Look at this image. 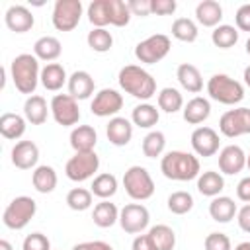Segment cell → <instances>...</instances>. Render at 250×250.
Wrapping results in <instances>:
<instances>
[{
	"label": "cell",
	"mask_w": 250,
	"mask_h": 250,
	"mask_svg": "<svg viewBox=\"0 0 250 250\" xmlns=\"http://www.w3.org/2000/svg\"><path fill=\"white\" fill-rule=\"evenodd\" d=\"M160 172L174 182H189L201 174L199 158L186 150H170L160 158Z\"/></svg>",
	"instance_id": "6da1fadb"
},
{
	"label": "cell",
	"mask_w": 250,
	"mask_h": 250,
	"mask_svg": "<svg viewBox=\"0 0 250 250\" xmlns=\"http://www.w3.org/2000/svg\"><path fill=\"white\" fill-rule=\"evenodd\" d=\"M10 76L20 94L33 96L37 84L41 82L39 59L31 53H21L14 57V61L10 62Z\"/></svg>",
	"instance_id": "7a4b0ae2"
},
{
	"label": "cell",
	"mask_w": 250,
	"mask_h": 250,
	"mask_svg": "<svg viewBox=\"0 0 250 250\" xmlns=\"http://www.w3.org/2000/svg\"><path fill=\"white\" fill-rule=\"evenodd\" d=\"M117 82L121 90L143 102L150 100L156 94V80L148 70H145L139 64H125L117 74Z\"/></svg>",
	"instance_id": "3957f363"
},
{
	"label": "cell",
	"mask_w": 250,
	"mask_h": 250,
	"mask_svg": "<svg viewBox=\"0 0 250 250\" xmlns=\"http://www.w3.org/2000/svg\"><path fill=\"white\" fill-rule=\"evenodd\" d=\"M207 94L211 100L219 102V104H225V105H236L244 100V86L230 78L229 74H213L209 80H207Z\"/></svg>",
	"instance_id": "277c9868"
},
{
	"label": "cell",
	"mask_w": 250,
	"mask_h": 250,
	"mask_svg": "<svg viewBox=\"0 0 250 250\" xmlns=\"http://www.w3.org/2000/svg\"><path fill=\"white\" fill-rule=\"evenodd\" d=\"M35 213H37L35 199L29 195H18L6 205L2 223L12 230H21L29 225V221L35 217Z\"/></svg>",
	"instance_id": "5b68a950"
},
{
	"label": "cell",
	"mask_w": 250,
	"mask_h": 250,
	"mask_svg": "<svg viewBox=\"0 0 250 250\" xmlns=\"http://www.w3.org/2000/svg\"><path fill=\"white\" fill-rule=\"evenodd\" d=\"M123 188H125L127 195L135 201H145V199L152 197V193H154V182H152L148 170L145 166H139V164L125 170Z\"/></svg>",
	"instance_id": "8992f818"
},
{
	"label": "cell",
	"mask_w": 250,
	"mask_h": 250,
	"mask_svg": "<svg viewBox=\"0 0 250 250\" xmlns=\"http://www.w3.org/2000/svg\"><path fill=\"white\" fill-rule=\"evenodd\" d=\"M170 37L164 33H154L143 41L137 43L135 47V57L137 61L145 62V64H156L160 62L168 53H170Z\"/></svg>",
	"instance_id": "52a82bcc"
},
{
	"label": "cell",
	"mask_w": 250,
	"mask_h": 250,
	"mask_svg": "<svg viewBox=\"0 0 250 250\" xmlns=\"http://www.w3.org/2000/svg\"><path fill=\"white\" fill-rule=\"evenodd\" d=\"M98 168H100V156L96 154V150L74 152V156L66 160L64 174L72 182H86L98 172Z\"/></svg>",
	"instance_id": "ba28073f"
},
{
	"label": "cell",
	"mask_w": 250,
	"mask_h": 250,
	"mask_svg": "<svg viewBox=\"0 0 250 250\" xmlns=\"http://www.w3.org/2000/svg\"><path fill=\"white\" fill-rule=\"evenodd\" d=\"M82 2L80 0H57L53 6L51 21L59 31H72L82 18Z\"/></svg>",
	"instance_id": "9c48e42d"
},
{
	"label": "cell",
	"mask_w": 250,
	"mask_h": 250,
	"mask_svg": "<svg viewBox=\"0 0 250 250\" xmlns=\"http://www.w3.org/2000/svg\"><path fill=\"white\" fill-rule=\"evenodd\" d=\"M219 131L229 139L250 135V107H234L225 111L219 119Z\"/></svg>",
	"instance_id": "30bf717a"
},
{
	"label": "cell",
	"mask_w": 250,
	"mask_h": 250,
	"mask_svg": "<svg viewBox=\"0 0 250 250\" xmlns=\"http://www.w3.org/2000/svg\"><path fill=\"white\" fill-rule=\"evenodd\" d=\"M51 113L53 119L62 127H72L80 121V107L78 100H74L70 94H55L51 100Z\"/></svg>",
	"instance_id": "8fae6325"
},
{
	"label": "cell",
	"mask_w": 250,
	"mask_h": 250,
	"mask_svg": "<svg viewBox=\"0 0 250 250\" xmlns=\"http://www.w3.org/2000/svg\"><path fill=\"white\" fill-rule=\"evenodd\" d=\"M150 223V213L143 203H127L119 211V225L127 234H141Z\"/></svg>",
	"instance_id": "7c38bea8"
},
{
	"label": "cell",
	"mask_w": 250,
	"mask_h": 250,
	"mask_svg": "<svg viewBox=\"0 0 250 250\" xmlns=\"http://www.w3.org/2000/svg\"><path fill=\"white\" fill-rule=\"evenodd\" d=\"M121 107H123V96L113 88H102L90 104V111L98 117H115Z\"/></svg>",
	"instance_id": "4fadbf2b"
},
{
	"label": "cell",
	"mask_w": 250,
	"mask_h": 250,
	"mask_svg": "<svg viewBox=\"0 0 250 250\" xmlns=\"http://www.w3.org/2000/svg\"><path fill=\"white\" fill-rule=\"evenodd\" d=\"M189 143H191V148L197 156H203V158H209V156H215L219 152V133L213 129V127H195L191 137H189Z\"/></svg>",
	"instance_id": "5bb4252c"
},
{
	"label": "cell",
	"mask_w": 250,
	"mask_h": 250,
	"mask_svg": "<svg viewBox=\"0 0 250 250\" xmlns=\"http://www.w3.org/2000/svg\"><path fill=\"white\" fill-rule=\"evenodd\" d=\"M246 168V152L238 145H229L219 152V170L221 174L234 176Z\"/></svg>",
	"instance_id": "9a60e30c"
},
{
	"label": "cell",
	"mask_w": 250,
	"mask_h": 250,
	"mask_svg": "<svg viewBox=\"0 0 250 250\" xmlns=\"http://www.w3.org/2000/svg\"><path fill=\"white\" fill-rule=\"evenodd\" d=\"M12 164L20 170H31L37 168V160H39V146L33 141H18L12 146Z\"/></svg>",
	"instance_id": "2e32d148"
},
{
	"label": "cell",
	"mask_w": 250,
	"mask_h": 250,
	"mask_svg": "<svg viewBox=\"0 0 250 250\" xmlns=\"http://www.w3.org/2000/svg\"><path fill=\"white\" fill-rule=\"evenodd\" d=\"M4 21H6V27L14 33H25L35 25V18H33L31 10L21 4L10 6L4 14Z\"/></svg>",
	"instance_id": "e0dca14e"
},
{
	"label": "cell",
	"mask_w": 250,
	"mask_h": 250,
	"mask_svg": "<svg viewBox=\"0 0 250 250\" xmlns=\"http://www.w3.org/2000/svg\"><path fill=\"white\" fill-rule=\"evenodd\" d=\"M68 94L74 98V100H88L92 94H94V78L90 72L86 70H74L70 76H68Z\"/></svg>",
	"instance_id": "ac0fdd59"
},
{
	"label": "cell",
	"mask_w": 250,
	"mask_h": 250,
	"mask_svg": "<svg viewBox=\"0 0 250 250\" xmlns=\"http://www.w3.org/2000/svg\"><path fill=\"white\" fill-rule=\"evenodd\" d=\"M105 135H107V141L115 146H125L129 145V141L133 139V125L129 119L125 117H111L107 127H105Z\"/></svg>",
	"instance_id": "d6986e66"
},
{
	"label": "cell",
	"mask_w": 250,
	"mask_h": 250,
	"mask_svg": "<svg viewBox=\"0 0 250 250\" xmlns=\"http://www.w3.org/2000/svg\"><path fill=\"white\" fill-rule=\"evenodd\" d=\"M49 111H51V105H47L43 96L33 94V96H27V100L23 102V117L31 125H43L47 121Z\"/></svg>",
	"instance_id": "ffe728a7"
},
{
	"label": "cell",
	"mask_w": 250,
	"mask_h": 250,
	"mask_svg": "<svg viewBox=\"0 0 250 250\" xmlns=\"http://www.w3.org/2000/svg\"><path fill=\"white\" fill-rule=\"evenodd\" d=\"M182 115H184V121H186V123H189V125H199V123H203V121L211 115V104H209L207 98L195 96V98H191V100L184 105Z\"/></svg>",
	"instance_id": "44dd1931"
},
{
	"label": "cell",
	"mask_w": 250,
	"mask_h": 250,
	"mask_svg": "<svg viewBox=\"0 0 250 250\" xmlns=\"http://www.w3.org/2000/svg\"><path fill=\"white\" fill-rule=\"evenodd\" d=\"M195 20L203 27H217L223 20V6L217 0H201L195 6Z\"/></svg>",
	"instance_id": "7402d4cb"
},
{
	"label": "cell",
	"mask_w": 250,
	"mask_h": 250,
	"mask_svg": "<svg viewBox=\"0 0 250 250\" xmlns=\"http://www.w3.org/2000/svg\"><path fill=\"white\" fill-rule=\"evenodd\" d=\"M98 143V133L92 125H76L70 131V146L74 152H90Z\"/></svg>",
	"instance_id": "603a6c76"
},
{
	"label": "cell",
	"mask_w": 250,
	"mask_h": 250,
	"mask_svg": "<svg viewBox=\"0 0 250 250\" xmlns=\"http://www.w3.org/2000/svg\"><path fill=\"white\" fill-rule=\"evenodd\" d=\"M176 78H178L180 86L184 90H188L189 94H199L203 90V78H201V72L195 64L182 62L176 70Z\"/></svg>",
	"instance_id": "cb8c5ba5"
},
{
	"label": "cell",
	"mask_w": 250,
	"mask_h": 250,
	"mask_svg": "<svg viewBox=\"0 0 250 250\" xmlns=\"http://www.w3.org/2000/svg\"><path fill=\"white\" fill-rule=\"evenodd\" d=\"M236 213H238V209H236V203L232 197L217 195L209 203V215L217 223H230Z\"/></svg>",
	"instance_id": "d4e9b609"
},
{
	"label": "cell",
	"mask_w": 250,
	"mask_h": 250,
	"mask_svg": "<svg viewBox=\"0 0 250 250\" xmlns=\"http://www.w3.org/2000/svg\"><path fill=\"white\" fill-rule=\"evenodd\" d=\"M68 82V76H66V70L62 64L59 62H49L41 68V84L45 90L49 92H59L64 84Z\"/></svg>",
	"instance_id": "484cf974"
},
{
	"label": "cell",
	"mask_w": 250,
	"mask_h": 250,
	"mask_svg": "<svg viewBox=\"0 0 250 250\" xmlns=\"http://www.w3.org/2000/svg\"><path fill=\"white\" fill-rule=\"evenodd\" d=\"M25 123L27 119L23 115L6 111L0 115V135L8 141H18L25 133Z\"/></svg>",
	"instance_id": "4316f807"
},
{
	"label": "cell",
	"mask_w": 250,
	"mask_h": 250,
	"mask_svg": "<svg viewBox=\"0 0 250 250\" xmlns=\"http://www.w3.org/2000/svg\"><path fill=\"white\" fill-rule=\"evenodd\" d=\"M92 221L100 229L113 227L115 223H119V209H117V205L111 203L109 199H102L100 203H96V207L92 211Z\"/></svg>",
	"instance_id": "83f0119b"
},
{
	"label": "cell",
	"mask_w": 250,
	"mask_h": 250,
	"mask_svg": "<svg viewBox=\"0 0 250 250\" xmlns=\"http://www.w3.org/2000/svg\"><path fill=\"white\" fill-rule=\"evenodd\" d=\"M61 53H62V45L53 35H43V37H39L33 43V55L39 61H47V64L53 62V61H57L61 57Z\"/></svg>",
	"instance_id": "f1b7e54d"
},
{
	"label": "cell",
	"mask_w": 250,
	"mask_h": 250,
	"mask_svg": "<svg viewBox=\"0 0 250 250\" xmlns=\"http://www.w3.org/2000/svg\"><path fill=\"white\" fill-rule=\"evenodd\" d=\"M225 189V178L221 172L207 170L197 176V191L205 197H217Z\"/></svg>",
	"instance_id": "f546056e"
},
{
	"label": "cell",
	"mask_w": 250,
	"mask_h": 250,
	"mask_svg": "<svg viewBox=\"0 0 250 250\" xmlns=\"http://www.w3.org/2000/svg\"><path fill=\"white\" fill-rule=\"evenodd\" d=\"M57 182H59V178H57L55 168L47 166V164L37 166L31 174V184L39 193H51L57 188Z\"/></svg>",
	"instance_id": "4dcf8cb0"
},
{
	"label": "cell",
	"mask_w": 250,
	"mask_h": 250,
	"mask_svg": "<svg viewBox=\"0 0 250 250\" xmlns=\"http://www.w3.org/2000/svg\"><path fill=\"white\" fill-rule=\"evenodd\" d=\"M158 119H160V113H158L156 105H152V104H148V102H143V104L135 105L133 111H131V121H133V125H137V127H141V129H150V127H154V125L158 123Z\"/></svg>",
	"instance_id": "1f68e13d"
},
{
	"label": "cell",
	"mask_w": 250,
	"mask_h": 250,
	"mask_svg": "<svg viewBox=\"0 0 250 250\" xmlns=\"http://www.w3.org/2000/svg\"><path fill=\"white\" fill-rule=\"evenodd\" d=\"M86 14H88V21L94 27H105V25L111 23V4H109V0L90 2Z\"/></svg>",
	"instance_id": "d6a6232c"
},
{
	"label": "cell",
	"mask_w": 250,
	"mask_h": 250,
	"mask_svg": "<svg viewBox=\"0 0 250 250\" xmlns=\"http://www.w3.org/2000/svg\"><path fill=\"white\" fill-rule=\"evenodd\" d=\"M156 250H174L176 246V232L168 225H154L146 232Z\"/></svg>",
	"instance_id": "836d02e7"
},
{
	"label": "cell",
	"mask_w": 250,
	"mask_h": 250,
	"mask_svg": "<svg viewBox=\"0 0 250 250\" xmlns=\"http://www.w3.org/2000/svg\"><path fill=\"white\" fill-rule=\"evenodd\" d=\"M90 191H92L96 197H100V199H109V197H113L115 191H117V178H115L113 174H109V172L98 174V176L94 178V182H92Z\"/></svg>",
	"instance_id": "e575fe53"
},
{
	"label": "cell",
	"mask_w": 250,
	"mask_h": 250,
	"mask_svg": "<svg viewBox=\"0 0 250 250\" xmlns=\"http://www.w3.org/2000/svg\"><path fill=\"white\" fill-rule=\"evenodd\" d=\"M211 41L215 47L219 49H230L238 43V29L234 25H229V23H221L213 29L211 33Z\"/></svg>",
	"instance_id": "d590c367"
},
{
	"label": "cell",
	"mask_w": 250,
	"mask_h": 250,
	"mask_svg": "<svg viewBox=\"0 0 250 250\" xmlns=\"http://www.w3.org/2000/svg\"><path fill=\"white\" fill-rule=\"evenodd\" d=\"M156 100H158V109H162L166 113H176V111L184 109V98H182L180 90H176V88H170V86L162 88L158 92Z\"/></svg>",
	"instance_id": "8d00e7d4"
},
{
	"label": "cell",
	"mask_w": 250,
	"mask_h": 250,
	"mask_svg": "<svg viewBox=\"0 0 250 250\" xmlns=\"http://www.w3.org/2000/svg\"><path fill=\"white\" fill-rule=\"evenodd\" d=\"M172 35L182 43H193L197 39V35H199L197 23L193 20H189V18H178L172 23Z\"/></svg>",
	"instance_id": "74e56055"
},
{
	"label": "cell",
	"mask_w": 250,
	"mask_h": 250,
	"mask_svg": "<svg viewBox=\"0 0 250 250\" xmlns=\"http://www.w3.org/2000/svg\"><path fill=\"white\" fill-rule=\"evenodd\" d=\"M141 148H143V154L146 158L160 156L164 152V148H166V137H164V133L162 131H150V133H146L145 139H143Z\"/></svg>",
	"instance_id": "f35d334b"
},
{
	"label": "cell",
	"mask_w": 250,
	"mask_h": 250,
	"mask_svg": "<svg viewBox=\"0 0 250 250\" xmlns=\"http://www.w3.org/2000/svg\"><path fill=\"white\" fill-rule=\"evenodd\" d=\"M88 47L96 53H107L113 47V37L105 27H94L92 31H88Z\"/></svg>",
	"instance_id": "ab89813d"
},
{
	"label": "cell",
	"mask_w": 250,
	"mask_h": 250,
	"mask_svg": "<svg viewBox=\"0 0 250 250\" xmlns=\"http://www.w3.org/2000/svg\"><path fill=\"white\" fill-rule=\"evenodd\" d=\"M168 211L174 213V215H186L193 209V195L189 191H174L168 195Z\"/></svg>",
	"instance_id": "60d3db41"
},
{
	"label": "cell",
	"mask_w": 250,
	"mask_h": 250,
	"mask_svg": "<svg viewBox=\"0 0 250 250\" xmlns=\"http://www.w3.org/2000/svg\"><path fill=\"white\" fill-rule=\"evenodd\" d=\"M92 197L94 193L86 188H72L68 193H66V205L72 209V211H86L92 207Z\"/></svg>",
	"instance_id": "b9f144b4"
},
{
	"label": "cell",
	"mask_w": 250,
	"mask_h": 250,
	"mask_svg": "<svg viewBox=\"0 0 250 250\" xmlns=\"http://www.w3.org/2000/svg\"><path fill=\"white\" fill-rule=\"evenodd\" d=\"M111 4V25L115 27H125L131 21V10L125 0H109Z\"/></svg>",
	"instance_id": "7bdbcfd3"
},
{
	"label": "cell",
	"mask_w": 250,
	"mask_h": 250,
	"mask_svg": "<svg viewBox=\"0 0 250 250\" xmlns=\"http://www.w3.org/2000/svg\"><path fill=\"white\" fill-rule=\"evenodd\" d=\"M205 250H232L230 238L225 232H209L203 240Z\"/></svg>",
	"instance_id": "ee69618b"
},
{
	"label": "cell",
	"mask_w": 250,
	"mask_h": 250,
	"mask_svg": "<svg viewBox=\"0 0 250 250\" xmlns=\"http://www.w3.org/2000/svg\"><path fill=\"white\" fill-rule=\"evenodd\" d=\"M21 250H51V242L43 232H31L23 238Z\"/></svg>",
	"instance_id": "f6af8a7d"
},
{
	"label": "cell",
	"mask_w": 250,
	"mask_h": 250,
	"mask_svg": "<svg viewBox=\"0 0 250 250\" xmlns=\"http://www.w3.org/2000/svg\"><path fill=\"white\" fill-rule=\"evenodd\" d=\"M150 8H152V14L156 16H170L176 12L178 4L176 0H150Z\"/></svg>",
	"instance_id": "bcb514c9"
},
{
	"label": "cell",
	"mask_w": 250,
	"mask_h": 250,
	"mask_svg": "<svg viewBox=\"0 0 250 250\" xmlns=\"http://www.w3.org/2000/svg\"><path fill=\"white\" fill-rule=\"evenodd\" d=\"M234 21H236V29L250 33V4H242V6L236 10Z\"/></svg>",
	"instance_id": "7dc6e473"
},
{
	"label": "cell",
	"mask_w": 250,
	"mask_h": 250,
	"mask_svg": "<svg viewBox=\"0 0 250 250\" xmlns=\"http://www.w3.org/2000/svg\"><path fill=\"white\" fill-rule=\"evenodd\" d=\"M127 6H129V10H131L133 16H141V18H145V16L152 14L150 0H129Z\"/></svg>",
	"instance_id": "c3c4849f"
},
{
	"label": "cell",
	"mask_w": 250,
	"mask_h": 250,
	"mask_svg": "<svg viewBox=\"0 0 250 250\" xmlns=\"http://www.w3.org/2000/svg\"><path fill=\"white\" fill-rule=\"evenodd\" d=\"M236 223H238L240 230H244V232L250 234V203H246V205H242V207L238 209V213H236Z\"/></svg>",
	"instance_id": "681fc988"
},
{
	"label": "cell",
	"mask_w": 250,
	"mask_h": 250,
	"mask_svg": "<svg viewBox=\"0 0 250 250\" xmlns=\"http://www.w3.org/2000/svg\"><path fill=\"white\" fill-rule=\"evenodd\" d=\"M72 250H113L111 244L104 242V240H88V242H80L76 246H72Z\"/></svg>",
	"instance_id": "f907efd6"
},
{
	"label": "cell",
	"mask_w": 250,
	"mask_h": 250,
	"mask_svg": "<svg viewBox=\"0 0 250 250\" xmlns=\"http://www.w3.org/2000/svg\"><path fill=\"white\" fill-rule=\"evenodd\" d=\"M131 250H156L150 236L148 234H137L133 238V244H131Z\"/></svg>",
	"instance_id": "816d5d0a"
},
{
	"label": "cell",
	"mask_w": 250,
	"mask_h": 250,
	"mask_svg": "<svg viewBox=\"0 0 250 250\" xmlns=\"http://www.w3.org/2000/svg\"><path fill=\"white\" fill-rule=\"evenodd\" d=\"M236 197L244 203H250V176L242 178L236 186Z\"/></svg>",
	"instance_id": "f5cc1de1"
},
{
	"label": "cell",
	"mask_w": 250,
	"mask_h": 250,
	"mask_svg": "<svg viewBox=\"0 0 250 250\" xmlns=\"http://www.w3.org/2000/svg\"><path fill=\"white\" fill-rule=\"evenodd\" d=\"M242 78H244V84L250 88V64L244 68V74H242Z\"/></svg>",
	"instance_id": "db71d44e"
},
{
	"label": "cell",
	"mask_w": 250,
	"mask_h": 250,
	"mask_svg": "<svg viewBox=\"0 0 250 250\" xmlns=\"http://www.w3.org/2000/svg\"><path fill=\"white\" fill-rule=\"evenodd\" d=\"M0 250H14V248H12V244H10L8 240L2 238V240H0Z\"/></svg>",
	"instance_id": "11a10c76"
},
{
	"label": "cell",
	"mask_w": 250,
	"mask_h": 250,
	"mask_svg": "<svg viewBox=\"0 0 250 250\" xmlns=\"http://www.w3.org/2000/svg\"><path fill=\"white\" fill-rule=\"evenodd\" d=\"M234 250H250V242H248V240H246V242H240V244L234 246Z\"/></svg>",
	"instance_id": "9f6ffc18"
},
{
	"label": "cell",
	"mask_w": 250,
	"mask_h": 250,
	"mask_svg": "<svg viewBox=\"0 0 250 250\" xmlns=\"http://www.w3.org/2000/svg\"><path fill=\"white\" fill-rule=\"evenodd\" d=\"M246 53L250 55V37H248V41H246Z\"/></svg>",
	"instance_id": "6f0895ef"
},
{
	"label": "cell",
	"mask_w": 250,
	"mask_h": 250,
	"mask_svg": "<svg viewBox=\"0 0 250 250\" xmlns=\"http://www.w3.org/2000/svg\"><path fill=\"white\" fill-rule=\"evenodd\" d=\"M246 168L250 170V154H246Z\"/></svg>",
	"instance_id": "680465c9"
}]
</instances>
